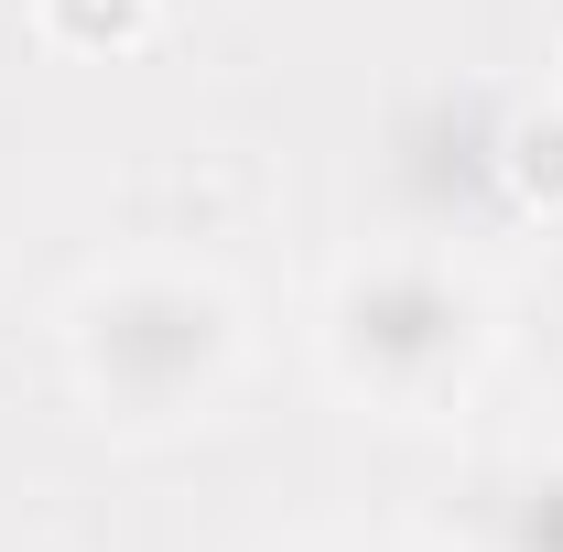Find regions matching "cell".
<instances>
[{"instance_id":"2","label":"cell","mask_w":563,"mask_h":552,"mask_svg":"<svg viewBox=\"0 0 563 552\" xmlns=\"http://www.w3.org/2000/svg\"><path fill=\"white\" fill-rule=\"evenodd\" d=\"M455 325H466V303L433 272H368L347 292V346L368 368H433L455 346Z\"/></svg>"},{"instance_id":"1","label":"cell","mask_w":563,"mask_h":552,"mask_svg":"<svg viewBox=\"0 0 563 552\" xmlns=\"http://www.w3.org/2000/svg\"><path fill=\"white\" fill-rule=\"evenodd\" d=\"M228 357V303L196 281H120L87 303V379L120 412H174Z\"/></svg>"},{"instance_id":"3","label":"cell","mask_w":563,"mask_h":552,"mask_svg":"<svg viewBox=\"0 0 563 552\" xmlns=\"http://www.w3.org/2000/svg\"><path fill=\"white\" fill-rule=\"evenodd\" d=\"M33 22L66 55H141L152 22H163V0H33Z\"/></svg>"},{"instance_id":"4","label":"cell","mask_w":563,"mask_h":552,"mask_svg":"<svg viewBox=\"0 0 563 552\" xmlns=\"http://www.w3.org/2000/svg\"><path fill=\"white\" fill-rule=\"evenodd\" d=\"M498 185H509L520 207L563 217V109H520V120L498 131Z\"/></svg>"}]
</instances>
